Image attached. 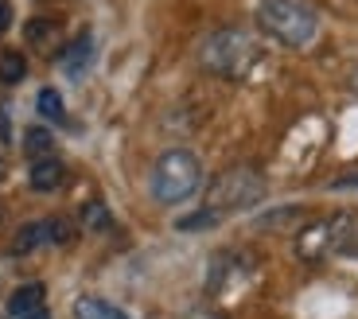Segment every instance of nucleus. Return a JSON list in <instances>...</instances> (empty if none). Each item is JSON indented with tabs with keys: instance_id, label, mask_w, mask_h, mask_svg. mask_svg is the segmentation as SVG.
Here are the masks:
<instances>
[{
	"instance_id": "f257e3e1",
	"label": "nucleus",
	"mask_w": 358,
	"mask_h": 319,
	"mask_svg": "<svg viewBox=\"0 0 358 319\" xmlns=\"http://www.w3.org/2000/svg\"><path fill=\"white\" fill-rule=\"evenodd\" d=\"M257 24L288 47H308L315 39V31H320V20H315V12L304 0H261Z\"/></svg>"
},
{
	"instance_id": "f03ea898",
	"label": "nucleus",
	"mask_w": 358,
	"mask_h": 319,
	"mask_svg": "<svg viewBox=\"0 0 358 319\" xmlns=\"http://www.w3.org/2000/svg\"><path fill=\"white\" fill-rule=\"evenodd\" d=\"M199 179H203L199 160L191 156L187 148H171L156 160V168H152V195H156V203L176 206V203L195 195Z\"/></svg>"
},
{
	"instance_id": "7ed1b4c3",
	"label": "nucleus",
	"mask_w": 358,
	"mask_h": 319,
	"mask_svg": "<svg viewBox=\"0 0 358 319\" xmlns=\"http://www.w3.org/2000/svg\"><path fill=\"white\" fill-rule=\"evenodd\" d=\"M261 59V47L250 31H238V27H226L203 43V66H210L215 74L226 78H242L250 74V66Z\"/></svg>"
},
{
	"instance_id": "20e7f679",
	"label": "nucleus",
	"mask_w": 358,
	"mask_h": 319,
	"mask_svg": "<svg viewBox=\"0 0 358 319\" xmlns=\"http://www.w3.org/2000/svg\"><path fill=\"white\" fill-rule=\"evenodd\" d=\"M265 199V179H261L257 168H230L206 187V206L210 211H245V206L261 203Z\"/></svg>"
},
{
	"instance_id": "39448f33",
	"label": "nucleus",
	"mask_w": 358,
	"mask_h": 319,
	"mask_svg": "<svg viewBox=\"0 0 358 319\" xmlns=\"http://www.w3.org/2000/svg\"><path fill=\"white\" fill-rule=\"evenodd\" d=\"M350 218H335V222H315V226H308L304 234H300V238H296V253H300V257L304 261H315V257H323V253H327V249L331 246H339V230L343 226H347Z\"/></svg>"
},
{
	"instance_id": "423d86ee",
	"label": "nucleus",
	"mask_w": 358,
	"mask_h": 319,
	"mask_svg": "<svg viewBox=\"0 0 358 319\" xmlns=\"http://www.w3.org/2000/svg\"><path fill=\"white\" fill-rule=\"evenodd\" d=\"M66 179V168L59 164V160L43 156L31 164V171H27V183H31V191H59Z\"/></svg>"
},
{
	"instance_id": "0eeeda50",
	"label": "nucleus",
	"mask_w": 358,
	"mask_h": 319,
	"mask_svg": "<svg viewBox=\"0 0 358 319\" xmlns=\"http://www.w3.org/2000/svg\"><path fill=\"white\" fill-rule=\"evenodd\" d=\"M43 296H47L43 284H24V288H16V292L8 296V316H12V319L31 316L36 308H43Z\"/></svg>"
},
{
	"instance_id": "6e6552de",
	"label": "nucleus",
	"mask_w": 358,
	"mask_h": 319,
	"mask_svg": "<svg viewBox=\"0 0 358 319\" xmlns=\"http://www.w3.org/2000/svg\"><path fill=\"white\" fill-rule=\"evenodd\" d=\"M90 55H94V39L78 36L71 47H66V55H63V71L66 74H82L86 71V62H90Z\"/></svg>"
},
{
	"instance_id": "1a4fd4ad",
	"label": "nucleus",
	"mask_w": 358,
	"mask_h": 319,
	"mask_svg": "<svg viewBox=\"0 0 358 319\" xmlns=\"http://www.w3.org/2000/svg\"><path fill=\"white\" fill-rule=\"evenodd\" d=\"M74 316L78 319H129L121 308H113V304H106V300H94V296H82V300L74 304Z\"/></svg>"
},
{
	"instance_id": "9d476101",
	"label": "nucleus",
	"mask_w": 358,
	"mask_h": 319,
	"mask_svg": "<svg viewBox=\"0 0 358 319\" xmlns=\"http://www.w3.org/2000/svg\"><path fill=\"white\" fill-rule=\"evenodd\" d=\"M39 241H47V222H27V226H20L16 238H12V253H31V249L39 246Z\"/></svg>"
},
{
	"instance_id": "9b49d317",
	"label": "nucleus",
	"mask_w": 358,
	"mask_h": 319,
	"mask_svg": "<svg viewBox=\"0 0 358 319\" xmlns=\"http://www.w3.org/2000/svg\"><path fill=\"white\" fill-rule=\"evenodd\" d=\"M51 148H55V136L47 133V129H39V125H31L24 133V152L31 160H43V156H51Z\"/></svg>"
},
{
	"instance_id": "f8f14e48",
	"label": "nucleus",
	"mask_w": 358,
	"mask_h": 319,
	"mask_svg": "<svg viewBox=\"0 0 358 319\" xmlns=\"http://www.w3.org/2000/svg\"><path fill=\"white\" fill-rule=\"evenodd\" d=\"M24 74H27V62H24V55H20V51H4V55H0V82H4V86H16Z\"/></svg>"
},
{
	"instance_id": "ddd939ff",
	"label": "nucleus",
	"mask_w": 358,
	"mask_h": 319,
	"mask_svg": "<svg viewBox=\"0 0 358 319\" xmlns=\"http://www.w3.org/2000/svg\"><path fill=\"white\" fill-rule=\"evenodd\" d=\"M36 106H39V117H47V121H63L66 117V106H63V98H59L55 90H39Z\"/></svg>"
},
{
	"instance_id": "4468645a",
	"label": "nucleus",
	"mask_w": 358,
	"mask_h": 319,
	"mask_svg": "<svg viewBox=\"0 0 358 319\" xmlns=\"http://www.w3.org/2000/svg\"><path fill=\"white\" fill-rule=\"evenodd\" d=\"M47 241H55V246H71L74 241V222L71 218H51L47 222Z\"/></svg>"
},
{
	"instance_id": "2eb2a0df",
	"label": "nucleus",
	"mask_w": 358,
	"mask_h": 319,
	"mask_svg": "<svg viewBox=\"0 0 358 319\" xmlns=\"http://www.w3.org/2000/svg\"><path fill=\"white\" fill-rule=\"evenodd\" d=\"M82 222H86L90 230H109V206L106 203H90L82 211Z\"/></svg>"
},
{
	"instance_id": "dca6fc26",
	"label": "nucleus",
	"mask_w": 358,
	"mask_h": 319,
	"mask_svg": "<svg viewBox=\"0 0 358 319\" xmlns=\"http://www.w3.org/2000/svg\"><path fill=\"white\" fill-rule=\"evenodd\" d=\"M218 222V211H210V206H203V214H191V218H179L176 226L179 230H206V226H215Z\"/></svg>"
},
{
	"instance_id": "f3484780",
	"label": "nucleus",
	"mask_w": 358,
	"mask_h": 319,
	"mask_svg": "<svg viewBox=\"0 0 358 319\" xmlns=\"http://www.w3.org/2000/svg\"><path fill=\"white\" fill-rule=\"evenodd\" d=\"M51 31H55L51 20H31V24H27V43H47Z\"/></svg>"
},
{
	"instance_id": "a211bd4d",
	"label": "nucleus",
	"mask_w": 358,
	"mask_h": 319,
	"mask_svg": "<svg viewBox=\"0 0 358 319\" xmlns=\"http://www.w3.org/2000/svg\"><path fill=\"white\" fill-rule=\"evenodd\" d=\"M8 24H12V4L8 0H0V36L8 31Z\"/></svg>"
},
{
	"instance_id": "6ab92c4d",
	"label": "nucleus",
	"mask_w": 358,
	"mask_h": 319,
	"mask_svg": "<svg viewBox=\"0 0 358 319\" xmlns=\"http://www.w3.org/2000/svg\"><path fill=\"white\" fill-rule=\"evenodd\" d=\"M191 319H226V316H218V311H195Z\"/></svg>"
},
{
	"instance_id": "aec40b11",
	"label": "nucleus",
	"mask_w": 358,
	"mask_h": 319,
	"mask_svg": "<svg viewBox=\"0 0 358 319\" xmlns=\"http://www.w3.org/2000/svg\"><path fill=\"white\" fill-rule=\"evenodd\" d=\"M24 319H51V311H47V308H36L31 316H24Z\"/></svg>"
},
{
	"instance_id": "412c9836",
	"label": "nucleus",
	"mask_w": 358,
	"mask_h": 319,
	"mask_svg": "<svg viewBox=\"0 0 358 319\" xmlns=\"http://www.w3.org/2000/svg\"><path fill=\"white\" fill-rule=\"evenodd\" d=\"M343 191V187H358V176H347V179H339V183H335Z\"/></svg>"
},
{
	"instance_id": "4be33fe9",
	"label": "nucleus",
	"mask_w": 358,
	"mask_h": 319,
	"mask_svg": "<svg viewBox=\"0 0 358 319\" xmlns=\"http://www.w3.org/2000/svg\"><path fill=\"white\" fill-rule=\"evenodd\" d=\"M350 86H355V94H358V71H355V78H350Z\"/></svg>"
}]
</instances>
